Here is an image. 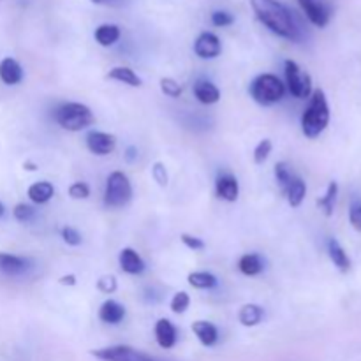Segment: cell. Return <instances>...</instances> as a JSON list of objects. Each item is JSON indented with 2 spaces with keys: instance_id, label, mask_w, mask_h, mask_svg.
Returning a JSON list of instances; mask_svg holds the SVG:
<instances>
[{
  "instance_id": "33",
  "label": "cell",
  "mask_w": 361,
  "mask_h": 361,
  "mask_svg": "<svg viewBox=\"0 0 361 361\" xmlns=\"http://www.w3.org/2000/svg\"><path fill=\"white\" fill-rule=\"evenodd\" d=\"M13 215H14V219H16V221L30 222L32 219L35 217V208L30 207V204L20 203V204H16V207H14Z\"/></svg>"
},
{
  "instance_id": "35",
  "label": "cell",
  "mask_w": 361,
  "mask_h": 361,
  "mask_svg": "<svg viewBox=\"0 0 361 361\" xmlns=\"http://www.w3.org/2000/svg\"><path fill=\"white\" fill-rule=\"evenodd\" d=\"M90 196V187L85 182H74L69 187V197L71 200H87Z\"/></svg>"
},
{
  "instance_id": "12",
  "label": "cell",
  "mask_w": 361,
  "mask_h": 361,
  "mask_svg": "<svg viewBox=\"0 0 361 361\" xmlns=\"http://www.w3.org/2000/svg\"><path fill=\"white\" fill-rule=\"evenodd\" d=\"M118 263L122 271H126V274L129 275H141L145 271V268H147L145 267L143 257H141L136 250L130 249V247H123V249L120 250Z\"/></svg>"
},
{
  "instance_id": "14",
  "label": "cell",
  "mask_w": 361,
  "mask_h": 361,
  "mask_svg": "<svg viewBox=\"0 0 361 361\" xmlns=\"http://www.w3.org/2000/svg\"><path fill=\"white\" fill-rule=\"evenodd\" d=\"M30 268V259L21 256H14V254L2 252L0 254V271L6 275H21Z\"/></svg>"
},
{
  "instance_id": "43",
  "label": "cell",
  "mask_w": 361,
  "mask_h": 361,
  "mask_svg": "<svg viewBox=\"0 0 361 361\" xmlns=\"http://www.w3.org/2000/svg\"><path fill=\"white\" fill-rule=\"evenodd\" d=\"M4 212H6V208H4V204L0 203V217H2V215H4Z\"/></svg>"
},
{
  "instance_id": "17",
  "label": "cell",
  "mask_w": 361,
  "mask_h": 361,
  "mask_svg": "<svg viewBox=\"0 0 361 361\" xmlns=\"http://www.w3.org/2000/svg\"><path fill=\"white\" fill-rule=\"evenodd\" d=\"M194 95L201 104H215L221 101V90L208 80H197L194 83Z\"/></svg>"
},
{
  "instance_id": "22",
  "label": "cell",
  "mask_w": 361,
  "mask_h": 361,
  "mask_svg": "<svg viewBox=\"0 0 361 361\" xmlns=\"http://www.w3.org/2000/svg\"><path fill=\"white\" fill-rule=\"evenodd\" d=\"M263 317L264 309L261 305H256V303H247V305H243L238 312L240 323L247 328L257 326V324L263 321Z\"/></svg>"
},
{
  "instance_id": "10",
  "label": "cell",
  "mask_w": 361,
  "mask_h": 361,
  "mask_svg": "<svg viewBox=\"0 0 361 361\" xmlns=\"http://www.w3.org/2000/svg\"><path fill=\"white\" fill-rule=\"evenodd\" d=\"M87 148L99 157H106L116 148V137L102 130H90L87 134Z\"/></svg>"
},
{
  "instance_id": "1",
  "label": "cell",
  "mask_w": 361,
  "mask_h": 361,
  "mask_svg": "<svg viewBox=\"0 0 361 361\" xmlns=\"http://www.w3.org/2000/svg\"><path fill=\"white\" fill-rule=\"evenodd\" d=\"M250 4H252L257 20L268 30H271L279 37L289 39V41H300L302 32H300L298 23H296L289 7H286L279 0H250Z\"/></svg>"
},
{
  "instance_id": "32",
  "label": "cell",
  "mask_w": 361,
  "mask_h": 361,
  "mask_svg": "<svg viewBox=\"0 0 361 361\" xmlns=\"http://www.w3.org/2000/svg\"><path fill=\"white\" fill-rule=\"evenodd\" d=\"M152 178H154V182H157V185L162 187V189L168 187L169 175L168 169H166V166L162 164V162H154V164H152Z\"/></svg>"
},
{
  "instance_id": "15",
  "label": "cell",
  "mask_w": 361,
  "mask_h": 361,
  "mask_svg": "<svg viewBox=\"0 0 361 361\" xmlns=\"http://www.w3.org/2000/svg\"><path fill=\"white\" fill-rule=\"evenodd\" d=\"M192 331L197 337V341H200L204 348H212V345L217 344L219 330L214 323H210V321H194Z\"/></svg>"
},
{
  "instance_id": "20",
  "label": "cell",
  "mask_w": 361,
  "mask_h": 361,
  "mask_svg": "<svg viewBox=\"0 0 361 361\" xmlns=\"http://www.w3.org/2000/svg\"><path fill=\"white\" fill-rule=\"evenodd\" d=\"M27 194H28V200H30L32 203L44 204L55 196V187H53V183L42 180V182L32 183V185L28 187Z\"/></svg>"
},
{
  "instance_id": "6",
  "label": "cell",
  "mask_w": 361,
  "mask_h": 361,
  "mask_svg": "<svg viewBox=\"0 0 361 361\" xmlns=\"http://www.w3.org/2000/svg\"><path fill=\"white\" fill-rule=\"evenodd\" d=\"M286 85L293 97L307 99L312 95V78L309 73L302 69L295 60H286L284 62Z\"/></svg>"
},
{
  "instance_id": "3",
  "label": "cell",
  "mask_w": 361,
  "mask_h": 361,
  "mask_svg": "<svg viewBox=\"0 0 361 361\" xmlns=\"http://www.w3.org/2000/svg\"><path fill=\"white\" fill-rule=\"evenodd\" d=\"M55 120L62 129L69 130V133H80V130L94 126L95 116L92 109L81 102H66L56 108Z\"/></svg>"
},
{
  "instance_id": "4",
  "label": "cell",
  "mask_w": 361,
  "mask_h": 361,
  "mask_svg": "<svg viewBox=\"0 0 361 361\" xmlns=\"http://www.w3.org/2000/svg\"><path fill=\"white\" fill-rule=\"evenodd\" d=\"M250 97L261 106H274L282 101L286 94V85L282 83L277 74L264 73L259 74L250 83Z\"/></svg>"
},
{
  "instance_id": "34",
  "label": "cell",
  "mask_w": 361,
  "mask_h": 361,
  "mask_svg": "<svg viewBox=\"0 0 361 361\" xmlns=\"http://www.w3.org/2000/svg\"><path fill=\"white\" fill-rule=\"evenodd\" d=\"M97 289L104 295H113L118 289V282H116L115 275H104L97 281Z\"/></svg>"
},
{
  "instance_id": "11",
  "label": "cell",
  "mask_w": 361,
  "mask_h": 361,
  "mask_svg": "<svg viewBox=\"0 0 361 361\" xmlns=\"http://www.w3.org/2000/svg\"><path fill=\"white\" fill-rule=\"evenodd\" d=\"M215 192L221 200L228 201V203H235L240 196V183L236 176L229 175V173H222L215 180Z\"/></svg>"
},
{
  "instance_id": "7",
  "label": "cell",
  "mask_w": 361,
  "mask_h": 361,
  "mask_svg": "<svg viewBox=\"0 0 361 361\" xmlns=\"http://www.w3.org/2000/svg\"><path fill=\"white\" fill-rule=\"evenodd\" d=\"M92 356L101 361H154L150 356L129 345H109V348L94 349Z\"/></svg>"
},
{
  "instance_id": "40",
  "label": "cell",
  "mask_w": 361,
  "mask_h": 361,
  "mask_svg": "<svg viewBox=\"0 0 361 361\" xmlns=\"http://www.w3.org/2000/svg\"><path fill=\"white\" fill-rule=\"evenodd\" d=\"M59 282L62 286H76V275H73V274L62 275V277L59 279Z\"/></svg>"
},
{
  "instance_id": "16",
  "label": "cell",
  "mask_w": 361,
  "mask_h": 361,
  "mask_svg": "<svg viewBox=\"0 0 361 361\" xmlns=\"http://www.w3.org/2000/svg\"><path fill=\"white\" fill-rule=\"evenodd\" d=\"M126 317V307L115 300H106L99 309V319L106 324H118Z\"/></svg>"
},
{
  "instance_id": "31",
  "label": "cell",
  "mask_w": 361,
  "mask_h": 361,
  "mask_svg": "<svg viewBox=\"0 0 361 361\" xmlns=\"http://www.w3.org/2000/svg\"><path fill=\"white\" fill-rule=\"evenodd\" d=\"M189 305H190V296L187 295L185 291H180L171 298L169 309H171L173 314H185L187 309H189Z\"/></svg>"
},
{
  "instance_id": "29",
  "label": "cell",
  "mask_w": 361,
  "mask_h": 361,
  "mask_svg": "<svg viewBox=\"0 0 361 361\" xmlns=\"http://www.w3.org/2000/svg\"><path fill=\"white\" fill-rule=\"evenodd\" d=\"M159 87H161V92L166 95V97H171V99H178L183 92L182 85H180L175 78H169V76L161 78Z\"/></svg>"
},
{
  "instance_id": "5",
  "label": "cell",
  "mask_w": 361,
  "mask_h": 361,
  "mask_svg": "<svg viewBox=\"0 0 361 361\" xmlns=\"http://www.w3.org/2000/svg\"><path fill=\"white\" fill-rule=\"evenodd\" d=\"M133 200V185L126 173L113 171L106 180L104 204L108 208H123Z\"/></svg>"
},
{
  "instance_id": "30",
  "label": "cell",
  "mask_w": 361,
  "mask_h": 361,
  "mask_svg": "<svg viewBox=\"0 0 361 361\" xmlns=\"http://www.w3.org/2000/svg\"><path fill=\"white\" fill-rule=\"evenodd\" d=\"M271 148H274V143H271V140H268V137L261 140L259 143L256 145V148H254V162H256L257 166L264 164V162L268 161V157H270Z\"/></svg>"
},
{
  "instance_id": "8",
  "label": "cell",
  "mask_w": 361,
  "mask_h": 361,
  "mask_svg": "<svg viewBox=\"0 0 361 361\" xmlns=\"http://www.w3.org/2000/svg\"><path fill=\"white\" fill-rule=\"evenodd\" d=\"M296 2L300 4V7L312 25L324 28L330 23L331 9L324 0H296Z\"/></svg>"
},
{
  "instance_id": "42",
  "label": "cell",
  "mask_w": 361,
  "mask_h": 361,
  "mask_svg": "<svg viewBox=\"0 0 361 361\" xmlns=\"http://www.w3.org/2000/svg\"><path fill=\"white\" fill-rule=\"evenodd\" d=\"M23 168L27 169V171H37V164H34V162H30V161L23 162Z\"/></svg>"
},
{
  "instance_id": "13",
  "label": "cell",
  "mask_w": 361,
  "mask_h": 361,
  "mask_svg": "<svg viewBox=\"0 0 361 361\" xmlns=\"http://www.w3.org/2000/svg\"><path fill=\"white\" fill-rule=\"evenodd\" d=\"M155 338H157V344L162 349H171L175 348L176 338H178V331H176L175 324L169 319L162 317L155 323Z\"/></svg>"
},
{
  "instance_id": "41",
  "label": "cell",
  "mask_w": 361,
  "mask_h": 361,
  "mask_svg": "<svg viewBox=\"0 0 361 361\" xmlns=\"http://www.w3.org/2000/svg\"><path fill=\"white\" fill-rule=\"evenodd\" d=\"M136 157H137V148L136 147H129V148H127V150H126V159H127V161L133 162Z\"/></svg>"
},
{
  "instance_id": "44",
  "label": "cell",
  "mask_w": 361,
  "mask_h": 361,
  "mask_svg": "<svg viewBox=\"0 0 361 361\" xmlns=\"http://www.w3.org/2000/svg\"><path fill=\"white\" fill-rule=\"evenodd\" d=\"M94 2H102V0H94Z\"/></svg>"
},
{
  "instance_id": "38",
  "label": "cell",
  "mask_w": 361,
  "mask_h": 361,
  "mask_svg": "<svg viewBox=\"0 0 361 361\" xmlns=\"http://www.w3.org/2000/svg\"><path fill=\"white\" fill-rule=\"evenodd\" d=\"M349 221H351L353 228L361 233V201L355 200L349 208Z\"/></svg>"
},
{
  "instance_id": "39",
  "label": "cell",
  "mask_w": 361,
  "mask_h": 361,
  "mask_svg": "<svg viewBox=\"0 0 361 361\" xmlns=\"http://www.w3.org/2000/svg\"><path fill=\"white\" fill-rule=\"evenodd\" d=\"M233 21H235L233 14L226 13V11H215V13H212V23L215 27H229V25H233Z\"/></svg>"
},
{
  "instance_id": "19",
  "label": "cell",
  "mask_w": 361,
  "mask_h": 361,
  "mask_svg": "<svg viewBox=\"0 0 361 361\" xmlns=\"http://www.w3.org/2000/svg\"><path fill=\"white\" fill-rule=\"evenodd\" d=\"M328 256H330L331 263L335 264V268H337L338 271L348 274V271L351 270V259H349L345 250L342 249V245L335 238L328 240Z\"/></svg>"
},
{
  "instance_id": "23",
  "label": "cell",
  "mask_w": 361,
  "mask_h": 361,
  "mask_svg": "<svg viewBox=\"0 0 361 361\" xmlns=\"http://www.w3.org/2000/svg\"><path fill=\"white\" fill-rule=\"evenodd\" d=\"M238 270L242 271L247 277H254V275H259L264 270L263 257L259 254H245V256L240 257L238 261Z\"/></svg>"
},
{
  "instance_id": "9",
  "label": "cell",
  "mask_w": 361,
  "mask_h": 361,
  "mask_svg": "<svg viewBox=\"0 0 361 361\" xmlns=\"http://www.w3.org/2000/svg\"><path fill=\"white\" fill-rule=\"evenodd\" d=\"M194 53L203 60H214L222 53V42L212 32H203L194 41Z\"/></svg>"
},
{
  "instance_id": "18",
  "label": "cell",
  "mask_w": 361,
  "mask_h": 361,
  "mask_svg": "<svg viewBox=\"0 0 361 361\" xmlns=\"http://www.w3.org/2000/svg\"><path fill=\"white\" fill-rule=\"evenodd\" d=\"M0 80L6 85L13 87V85H18L21 80H23V69H21L20 62L11 56L4 59L0 62Z\"/></svg>"
},
{
  "instance_id": "27",
  "label": "cell",
  "mask_w": 361,
  "mask_h": 361,
  "mask_svg": "<svg viewBox=\"0 0 361 361\" xmlns=\"http://www.w3.org/2000/svg\"><path fill=\"white\" fill-rule=\"evenodd\" d=\"M187 281L194 289H214L219 284L217 277L214 274H208V271H192V274H189Z\"/></svg>"
},
{
  "instance_id": "24",
  "label": "cell",
  "mask_w": 361,
  "mask_h": 361,
  "mask_svg": "<svg viewBox=\"0 0 361 361\" xmlns=\"http://www.w3.org/2000/svg\"><path fill=\"white\" fill-rule=\"evenodd\" d=\"M286 197H288V203L289 207L293 208H298L300 204L303 203V200H305L307 196V185L305 182H303L302 178H298V176H295L291 182V185L286 189Z\"/></svg>"
},
{
  "instance_id": "28",
  "label": "cell",
  "mask_w": 361,
  "mask_h": 361,
  "mask_svg": "<svg viewBox=\"0 0 361 361\" xmlns=\"http://www.w3.org/2000/svg\"><path fill=\"white\" fill-rule=\"evenodd\" d=\"M274 173H275V180H277V183L281 185L282 192H286V189L291 185L293 178H295V175L291 173V168H289L286 162H277V164H275Z\"/></svg>"
},
{
  "instance_id": "2",
  "label": "cell",
  "mask_w": 361,
  "mask_h": 361,
  "mask_svg": "<svg viewBox=\"0 0 361 361\" xmlns=\"http://www.w3.org/2000/svg\"><path fill=\"white\" fill-rule=\"evenodd\" d=\"M330 123V106L321 88L312 92L310 101L302 115V133L309 140H316Z\"/></svg>"
},
{
  "instance_id": "25",
  "label": "cell",
  "mask_w": 361,
  "mask_h": 361,
  "mask_svg": "<svg viewBox=\"0 0 361 361\" xmlns=\"http://www.w3.org/2000/svg\"><path fill=\"white\" fill-rule=\"evenodd\" d=\"M94 37L99 44L104 46V48H108V46H113L120 39V28L116 27V25L104 23V25H101V27L95 28Z\"/></svg>"
},
{
  "instance_id": "21",
  "label": "cell",
  "mask_w": 361,
  "mask_h": 361,
  "mask_svg": "<svg viewBox=\"0 0 361 361\" xmlns=\"http://www.w3.org/2000/svg\"><path fill=\"white\" fill-rule=\"evenodd\" d=\"M106 78H108V80H113V81H118V83L129 85V87H134V88L143 85V80H141V78L137 76V74L134 73L130 67H126V66L113 67V69L106 74Z\"/></svg>"
},
{
  "instance_id": "37",
  "label": "cell",
  "mask_w": 361,
  "mask_h": 361,
  "mask_svg": "<svg viewBox=\"0 0 361 361\" xmlns=\"http://www.w3.org/2000/svg\"><path fill=\"white\" fill-rule=\"evenodd\" d=\"M180 240H182V243L187 247V249L194 250V252H197V250H204V247H207V243H204L203 240L197 238V236L194 235H189V233H182V235H180Z\"/></svg>"
},
{
  "instance_id": "26",
  "label": "cell",
  "mask_w": 361,
  "mask_h": 361,
  "mask_svg": "<svg viewBox=\"0 0 361 361\" xmlns=\"http://www.w3.org/2000/svg\"><path fill=\"white\" fill-rule=\"evenodd\" d=\"M337 196H338V183L330 182V185H328V189H326V194L317 200V207L324 212V215H326V217H331V215H334L335 203H337Z\"/></svg>"
},
{
  "instance_id": "36",
  "label": "cell",
  "mask_w": 361,
  "mask_h": 361,
  "mask_svg": "<svg viewBox=\"0 0 361 361\" xmlns=\"http://www.w3.org/2000/svg\"><path fill=\"white\" fill-rule=\"evenodd\" d=\"M60 235H62V240L67 243V245L71 247L81 245V235L78 229L71 228V226H66V228H62Z\"/></svg>"
}]
</instances>
